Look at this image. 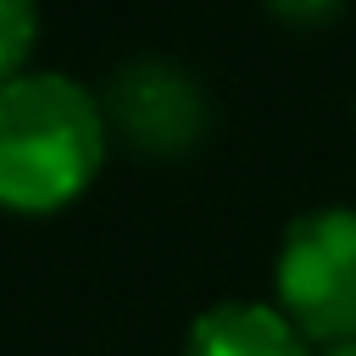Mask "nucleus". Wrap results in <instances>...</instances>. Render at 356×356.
Returning a JSON list of instances; mask_svg holds the SVG:
<instances>
[{
  "instance_id": "0eeeda50",
  "label": "nucleus",
  "mask_w": 356,
  "mask_h": 356,
  "mask_svg": "<svg viewBox=\"0 0 356 356\" xmlns=\"http://www.w3.org/2000/svg\"><path fill=\"white\" fill-rule=\"evenodd\" d=\"M328 356H356V339H350V345H339V350H328Z\"/></svg>"
},
{
  "instance_id": "f03ea898",
  "label": "nucleus",
  "mask_w": 356,
  "mask_h": 356,
  "mask_svg": "<svg viewBox=\"0 0 356 356\" xmlns=\"http://www.w3.org/2000/svg\"><path fill=\"white\" fill-rule=\"evenodd\" d=\"M278 312L306 334V345H350L356 339V211L323 206L289 222L278 245Z\"/></svg>"
},
{
  "instance_id": "f257e3e1",
  "label": "nucleus",
  "mask_w": 356,
  "mask_h": 356,
  "mask_svg": "<svg viewBox=\"0 0 356 356\" xmlns=\"http://www.w3.org/2000/svg\"><path fill=\"white\" fill-rule=\"evenodd\" d=\"M106 161V106L61 72L0 83V206L44 217L72 206Z\"/></svg>"
},
{
  "instance_id": "423d86ee",
  "label": "nucleus",
  "mask_w": 356,
  "mask_h": 356,
  "mask_svg": "<svg viewBox=\"0 0 356 356\" xmlns=\"http://www.w3.org/2000/svg\"><path fill=\"white\" fill-rule=\"evenodd\" d=\"M267 6L289 22H323L328 11H339V0H267Z\"/></svg>"
},
{
  "instance_id": "39448f33",
  "label": "nucleus",
  "mask_w": 356,
  "mask_h": 356,
  "mask_svg": "<svg viewBox=\"0 0 356 356\" xmlns=\"http://www.w3.org/2000/svg\"><path fill=\"white\" fill-rule=\"evenodd\" d=\"M39 33V0H0V83L22 72Z\"/></svg>"
},
{
  "instance_id": "7ed1b4c3",
  "label": "nucleus",
  "mask_w": 356,
  "mask_h": 356,
  "mask_svg": "<svg viewBox=\"0 0 356 356\" xmlns=\"http://www.w3.org/2000/svg\"><path fill=\"white\" fill-rule=\"evenodd\" d=\"M106 117L145 150H184L200 134V95L167 61H139L117 78Z\"/></svg>"
},
{
  "instance_id": "20e7f679",
  "label": "nucleus",
  "mask_w": 356,
  "mask_h": 356,
  "mask_svg": "<svg viewBox=\"0 0 356 356\" xmlns=\"http://www.w3.org/2000/svg\"><path fill=\"white\" fill-rule=\"evenodd\" d=\"M184 356H312V345L278 306L222 300L195 317Z\"/></svg>"
}]
</instances>
